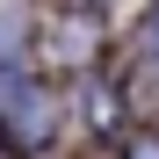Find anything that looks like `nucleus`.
Returning a JSON list of instances; mask_svg holds the SVG:
<instances>
[{
    "mask_svg": "<svg viewBox=\"0 0 159 159\" xmlns=\"http://www.w3.org/2000/svg\"><path fill=\"white\" fill-rule=\"evenodd\" d=\"M0 138L15 152H43L58 138V94H43L36 80H15V87L0 94Z\"/></svg>",
    "mask_w": 159,
    "mask_h": 159,
    "instance_id": "nucleus-2",
    "label": "nucleus"
},
{
    "mask_svg": "<svg viewBox=\"0 0 159 159\" xmlns=\"http://www.w3.org/2000/svg\"><path fill=\"white\" fill-rule=\"evenodd\" d=\"M130 159H159V138L145 130V138H130Z\"/></svg>",
    "mask_w": 159,
    "mask_h": 159,
    "instance_id": "nucleus-4",
    "label": "nucleus"
},
{
    "mask_svg": "<svg viewBox=\"0 0 159 159\" xmlns=\"http://www.w3.org/2000/svg\"><path fill=\"white\" fill-rule=\"evenodd\" d=\"M130 51H138V65L159 72V0H145V7H138V22H130Z\"/></svg>",
    "mask_w": 159,
    "mask_h": 159,
    "instance_id": "nucleus-3",
    "label": "nucleus"
},
{
    "mask_svg": "<svg viewBox=\"0 0 159 159\" xmlns=\"http://www.w3.org/2000/svg\"><path fill=\"white\" fill-rule=\"evenodd\" d=\"M36 51L58 58V65H72V72H87V65L101 58V0H65V7L43 22Z\"/></svg>",
    "mask_w": 159,
    "mask_h": 159,
    "instance_id": "nucleus-1",
    "label": "nucleus"
}]
</instances>
